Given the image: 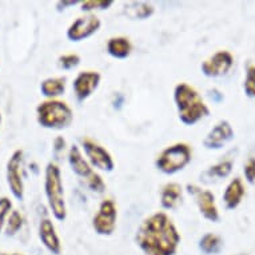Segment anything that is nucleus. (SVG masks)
<instances>
[{
  "label": "nucleus",
  "instance_id": "nucleus-1",
  "mask_svg": "<svg viewBox=\"0 0 255 255\" xmlns=\"http://www.w3.org/2000/svg\"><path fill=\"white\" fill-rule=\"evenodd\" d=\"M135 242L146 255H174L180 234L171 218L163 211L143 219L135 234Z\"/></svg>",
  "mask_w": 255,
  "mask_h": 255
},
{
  "label": "nucleus",
  "instance_id": "nucleus-2",
  "mask_svg": "<svg viewBox=\"0 0 255 255\" xmlns=\"http://www.w3.org/2000/svg\"><path fill=\"white\" fill-rule=\"evenodd\" d=\"M174 102L178 110V117L186 126L197 125L198 122L210 115V109L199 92L187 83L176 84L174 88Z\"/></svg>",
  "mask_w": 255,
  "mask_h": 255
},
{
  "label": "nucleus",
  "instance_id": "nucleus-3",
  "mask_svg": "<svg viewBox=\"0 0 255 255\" xmlns=\"http://www.w3.org/2000/svg\"><path fill=\"white\" fill-rule=\"evenodd\" d=\"M38 123L48 130H64L74 122V111L70 106L58 99H47L36 107Z\"/></svg>",
  "mask_w": 255,
  "mask_h": 255
},
{
  "label": "nucleus",
  "instance_id": "nucleus-4",
  "mask_svg": "<svg viewBox=\"0 0 255 255\" xmlns=\"http://www.w3.org/2000/svg\"><path fill=\"white\" fill-rule=\"evenodd\" d=\"M44 191L52 215L63 222L67 218V206L64 199L62 172L55 163H48L44 171Z\"/></svg>",
  "mask_w": 255,
  "mask_h": 255
},
{
  "label": "nucleus",
  "instance_id": "nucleus-5",
  "mask_svg": "<svg viewBox=\"0 0 255 255\" xmlns=\"http://www.w3.org/2000/svg\"><path fill=\"white\" fill-rule=\"evenodd\" d=\"M193 151L187 143H175L166 147L155 160V166L159 171L166 175H174L182 171L191 163Z\"/></svg>",
  "mask_w": 255,
  "mask_h": 255
},
{
  "label": "nucleus",
  "instance_id": "nucleus-6",
  "mask_svg": "<svg viewBox=\"0 0 255 255\" xmlns=\"http://www.w3.org/2000/svg\"><path fill=\"white\" fill-rule=\"evenodd\" d=\"M68 163L71 167L72 172L76 176H79L80 179L86 182L87 186L91 191L98 194H102L106 190V183L105 180L102 179V176L98 172L94 171L90 162H87L83 158V155L80 152L79 147L78 146H71L70 151H68Z\"/></svg>",
  "mask_w": 255,
  "mask_h": 255
},
{
  "label": "nucleus",
  "instance_id": "nucleus-7",
  "mask_svg": "<svg viewBox=\"0 0 255 255\" xmlns=\"http://www.w3.org/2000/svg\"><path fill=\"white\" fill-rule=\"evenodd\" d=\"M118 209L113 199H105L99 205L98 213L92 218V227L95 233L103 237H110L117 229Z\"/></svg>",
  "mask_w": 255,
  "mask_h": 255
},
{
  "label": "nucleus",
  "instance_id": "nucleus-8",
  "mask_svg": "<svg viewBox=\"0 0 255 255\" xmlns=\"http://www.w3.org/2000/svg\"><path fill=\"white\" fill-rule=\"evenodd\" d=\"M82 147H83L84 154L88 158V162L92 167L106 172L114 171L115 162H114L111 154L106 150L105 147L90 138L82 139Z\"/></svg>",
  "mask_w": 255,
  "mask_h": 255
},
{
  "label": "nucleus",
  "instance_id": "nucleus-9",
  "mask_svg": "<svg viewBox=\"0 0 255 255\" xmlns=\"http://www.w3.org/2000/svg\"><path fill=\"white\" fill-rule=\"evenodd\" d=\"M186 190L194 198V201L199 209V213L203 215L205 219L210 222L219 221V211H218L217 203H215V197L210 190H205L197 184H187Z\"/></svg>",
  "mask_w": 255,
  "mask_h": 255
},
{
  "label": "nucleus",
  "instance_id": "nucleus-10",
  "mask_svg": "<svg viewBox=\"0 0 255 255\" xmlns=\"http://www.w3.org/2000/svg\"><path fill=\"white\" fill-rule=\"evenodd\" d=\"M21 168H23V151H13L7 162V183L11 193L17 201H23L24 198V183H23Z\"/></svg>",
  "mask_w": 255,
  "mask_h": 255
},
{
  "label": "nucleus",
  "instance_id": "nucleus-11",
  "mask_svg": "<svg viewBox=\"0 0 255 255\" xmlns=\"http://www.w3.org/2000/svg\"><path fill=\"white\" fill-rule=\"evenodd\" d=\"M101 27V19L94 13H88V15L78 17L76 20L72 21L71 25L67 28L66 35H67L68 40H71V42H82L84 39H88L94 34H97Z\"/></svg>",
  "mask_w": 255,
  "mask_h": 255
},
{
  "label": "nucleus",
  "instance_id": "nucleus-12",
  "mask_svg": "<svg viewBox=\"0 0 255 255\" xmlns=\"http://www.w3.org/2000/svg\"><path fill=\"white\" fill-rule=\"evenodd\" d=\"M234 66V56L229 51H218L202 63V74L207 78L225 76Z\"/></svg>",
  "mask_w": 255,
  "mask_h": 255
},
{
  "label": "nucleus",
  "instance_id": "nucleus-13",
  "mask_svg": "<svg viewBox=\"0 0 255 255\" xmlns=\"http://www.w3.org/2000/svg\"><path fill=\"white\" fill-rule=\"evenodd\" d=\"M235 136L233 126L227 121L218 122L213 128L207 132L203 139V146L207 150H221L231 142Z\"/></svg>",
  "mask_w": 255,
  "mask_h": 255
},
{
  "label": "nucleus",
  "instance_id": "nucleus-14",
  "mask_svg": "<svg viewBox=\"0 0 255 255\" xmlns=\"http://www.w3.org/2000/svg\"><path fill=\"white\" fill-rule=\"evenodd\" d=\"M102 76L98 71H82L74 79L72 88L78 102H84L91 97L101 84Z\"/></svg>",
  "mask_w": 255,
  "mask_h": 255
},
{
  "label": "nucleus",
  "instance_id": "nucleus-15",
  "mask_svg": "<svg viewBox=\"0 0 255 255\" xmlns=\"http://www.w3.org/2000/svg\"><path fill=\"white\" fill-rule=\"evenodd\" d=\"M39 238L42 241L43 246L50 251L51 254L59 255L62 253V243L59 235L55 230L54 223L48 218H43L39 225Z\"/></svg>",
  "mask_w": 255,
  "mask_h": 255
},
{
  "label": "nucleus",
  "instance_id": "nucleus-16",
  "mask_svg": "<svg viewBox=\"0 0 255 255\" xmlns=\"http://www.w3.org/2000/svg\"><path fill=\"white\" fill-rule=\"evenodd\" d=\"M183 199V188L176 182L166 183L160 190V205L164 210H175Z\"/></svg>",
  "mask_w": 255,
  "mask_h": 255
},
{
  "label": "nucleus",
  "instance_id": "nucleus-17",
  "mask_svg": "<svg viewBox=\"0 0 255 255\" xmlns=\"http://www.w3.org/2000/svg\"><path fill=\"white\" fill-rule=\"evenodd\" d=\"M245 194H246V188H245L242 179L241 178H234L230 183L227 184L226 190L223 193V203L226 206V209H237L241 205Z\"/></svg>",
  "mask_w": 255,
  "mask_h": 255
},
{
  "label": "nucleus",
  "instance_id": "nucleus-18",
  "mask_svg": "<svg viewBox=\"0 0 255 255\" xmlns=\"http://www.w3.org/2000/svg\"><path fill=\"white\" fill-rule=\"evenodd\" d=\"M107 54L113 56L114 59H127L131 55L132 51V44H131L130 39L125 38V36H114L109 39L107 42Z\"/></svg>",
  "mask_w": 255,
  "mask_h": 255
},
{
  "label": "nucleus",
  "instance_id": "nucleus-19",
  "mask_svg": "<svg viewBox=\"0 0 255 255\" xmlns=\"http://www.w3.org/2000/svg\"><path fill=\"white\" fill-rule=\"evenodd\" d=\"M67 79L66 76H56V78H47L40 83V91L48 99H56L66 92Z\"/></svg>",
  "mask_w": 255,
  "mask_h": 255
},
{
  "label": "nucleus",
  "instance_id": "nucleus-20",
  "mask_svg": "<svg viewBox=\"0 0 255 255\" xmlns=\"http://www.w3.org/2000/svg\"><path fill=\"white\" fill-rule=\"evenodd\" d=\"M154 5L147 1H130L125 4L123 12L127 17L132 20H144L152 16L154 13Z\"/></svg>",
  "mask_w": 255,
  "mask_h": 255
},
{
  "label": "nucleus",
  "instance_id": "nucleus-21",
  "mask_svg": "<svg viewBox=\"0 0 255 255\" xmlns=\"http://www.w3.org/2000/svg\"><path fill=\"white\" fill-rule=\"evenodd\" d=\"M233 166H234V162L233 159H225L219 163L214 164L211 167H209L203 172V176H207L209 179H213V178H217V179H223V178H227L230 175L231 171H233Z\"/></svg>",
  "mask_w": 255,
  "mask_h": 255
},
{
  "label": "nucleus",
  "instance_id": "nucleus-22",
  "mask_svg": "<svg viewBox=\"0 0 255 255\" xmlns=\"http://www.w3.org/2000/svg\"><path fill=\"white\" fill-rule=\"evenodd\" d=\"M223 246V241L219 235L207 233L199 241V249L205 254H218Z\"/></svg>",
  "mask_w": 255,
  "mask_h": 255
},
{
  "label": "nucleus",
  "instance_id": "nucleus-23",
  "mask_svg": "<svg viewBox=\"0 0 255 255\" xmlns=\"http://www.w3.org/2000/svg\"><path fill=\"white\" fill-rule=\"evenodd\" d=\"M23 222H24V218L21 215L17 210H13L12 213L9 214L8 221H7V226H5V234L8 237H12L20 230L21 226H23Z\"/></svg>",
  "mask_w": 255,
  "mask_h": 255
},
{
  "label": "nucleus",
  "instance_id": "nucleus-24",
  "mask_svg": "<svg viewBox=\"0 0 255 255\" xmlns=\"http://www.w3.org/2000/svg\"><path fill=\"white\" fill-rule=\"evenodd\" d=\"M113 4V0H86L80 3V9L84 12H91L95 9H107Z\"/></svg>",
  "mask_w": 255,
  "mask_h": 255
},
{
  "label": "nucleus",
  "instance_id": "nucleus-25",
  "mask_svg": "<svg viewBox=\"0 0 255 255\" xmlns=\"http://www.w3.org/2000/svg\"><path fill=\"white\" fill-rule=\"evenodd\" d=\"M245 92L249 98L255 99V64H249L246 68V79H245Z\"/></svg>",
  "mask_w": 255,
  "mask_h": 255
},
{
  "label": "nucleus",
  "instance_id": "nucleus-26",
  "mask_svg": "<svg viewBox=\"0 0 255 255\" xmlns=\"http://www.w3.org/2000/svg\"><path fill=\"white\" fill-rule=\"evenodd\" d=\"M80 56L78 54H66L59 56L58 64L63 70H72L79 66Z\"/></svg>",
  "mask_w": 255,
  "mask_h": 255
},
{
  "label": "nucleus",
  "instance_id": "nucleus-27",
  "mask_svg": "<svg viewBox=\"0 0 255 255\" xmlns=\"http://www.w3.org/2000/svg\"><path fill=\"white\" fill-rule=\"evenodd\" d=\"M12 209V202L9 201V198L1 197L0 198V231L3 229L5 223V218Z\"/></svg>",
  "mask_w": 255,
  "mask_h": 255
},
{
  "label": "nucleus",
  "instance_id": "nucleus-28",
  "mask_svg": "<svg viewBox=\"0 0 255 255\" xmlns=\"http://www.w3.org/2000/svg\"><path fill=\"white\" fill-rule=\"evenodd\" d=\"M243 174H245V178L249 183H254L255 182V158L254 156H250L247 159V162L245 163V167H243Z\"/></svg>",
  "mask_w": 255,
  "mask_h": 255
},
{
  "label": "nucleus",
  "instance_id": "nucleus-29",
  "mask_svg": "<svg viewBox=\"0 0 255 255\" xmlns=\"http://www.w3.org/2000/svg\"><path fill=\"white\" fill-rule=\"evenodd\" d=\"M64 148H66V140H64V138H63V136H58V138H55V140H54V152L55 154L58 155L59 152L64 151Z\"/></svg>",
  "mask_w": 255,
  "mask_h": 255
},
{
  "label": "nucleus",
  "instance_id": "nucleus-30",
  "mask_svg": "<svg viewBox=\"0 0 255 255\" xmlns=\"http://www.w3.org/2000/svg\"><path fill=\"white\" fill-rule=\"evenodd\" d=\"M78 3H80V1H72V0H70V1H67V0L58 1V3H56V9H58L59 12H62L64 9H67V7H74V5L78 4Z\"/></svg>",
  "mask_w": 255,
  "mask_h": 255
},
{
  "label": "nucleus",
  "instance_id": "nucleus-31",
  "mask_svg": "<svg viewBox=\"0 0 255 255\" xmlns=\"http://www.w3.org/2000/svg\"><path fill=\"white\" fill-rule=\"evenodd\" d=\"M125 103V97L122 95L121 92H118L114 95V99H113V105H114V109L115 110H121L122 106Z\"/></svg>",
  "mask_w": 255,
  "mask_h": 255
},
{
  "label": "nucleus",
  "instance_id": "nucleus-32",
  "mask_svg": "<svg viewBox=\"0 0 255 255\" xmlns=\"http://www.w3.org/2000/svg\"><path fill=\"white\" fill-rule=\"evenodd\" d=\"M210 98L214 102H221L223 99V95L219 91H217V90H213V91H210Z\"/></svg>",
  "mask_w": 255,
  "mask_h": 255
},
{
  "label": "nucleus",
  "instance_id": "nucleus-33",
  "mask_svg": "<svg viewBox=\"0 0 255 255\" xmlns=\"http://www.w3.org/2000/svg\"><path fill=\"white\" fill-rule=\"evenodd\" d=\"M0 255H23V254H17V253H13V254H5V253H3V254Z\"/></svg>",
  "mask_w": 255,
  "mask_h": 255
},
{
  "label": "nucleus",
  "instance_id": "nucleus-34",
  "mask_svg": "<svg viewBox=\"0 0 255 255\" xmlns=\"http://www.w3.org/2000/svg\"><path fill=\"white\" fill-rule=\"evenodd\" d=\"M0 123H1V115H0Z\"/></svg>",
  "mask_w": 255,
  "mask_h": 255
}]
</instances>
